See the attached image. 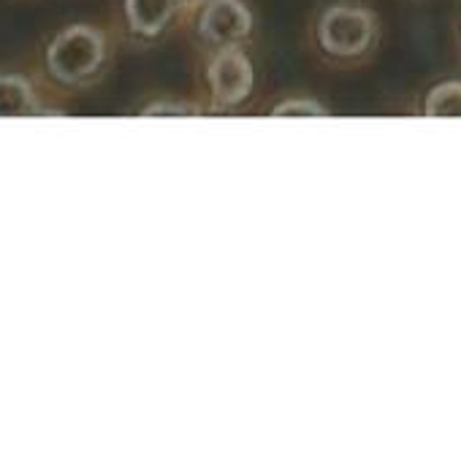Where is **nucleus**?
<instances>
[{
	"instance_id": "2",
	"label": "nucleus",
	"mask_w": 461,
	"mask_h": 463,
	"mask_svg": "<svg viewBox=\"0 0 461 463\" xmlns=\"http://www.w3.org/2000/svg\"><path fill=\"white\" fill-rule=\"evenodd\" d=\"M57 114H62V109L30 68L0 71V119H33Z\"/></svg>"
},
{
	"instance_id": "10",
	"label": "nucleus",
	"mask_w": 461,
	"mask_h": 463,
	"mask_svg": "<svg viewBox=\"0 0 461 463\" xmlns=\"http://www.w3.org/2000/svg\"><path fill=\"white\" fill-rule=\"evenodd\" d=\"M185 3H196V0H185Z\"/></svg>"
},
{
	"instance_id": "4",
	"label": "nucleus",
	"mask_w": 461,
	"mask_h": 463,
	"mask_svg": "<svg viewBox=\"0 0 461 463\" xmlns=\"http://www.w3.org/2000/svg\"><path fill=\"white\" fill-rule=\"evenodd\" d=\"M209 81H212L217 103L234 106L250 92L253 68H250V62H247V57L242 52L228 49V52H220L215 57V62L209 68Z\"/></svg>"
},
{
	"instance_id": "1",
	"label": "nucleus",
	"mask_w": 461,
	"mask_h": 463,
	"mask_svg": "<svg viewBox=\"0 0 461 463\" xmlns=\"http://www.w3.org/2000/svg\"><path fill=\"white\" fill-rule=\"evenodd\" d=\"M109 65L106 33L90 22H71L49 35L33 52L30 71L38 81L57 95H76L101 81Z\"/></svg>"
},
{
	"instance_id": "7",
	"label": "nucleus",
	"mask_w": 461,
	"mask_h": 463,
	"mask_svg": "<svg viewBox=\"0 0 461 463\" xmlns=\"http://www.w3.org/2000/svg\"><path fill=\"white\" fill-rule=\"evenodd\" d=\"M427 114L429 117H461V84H440L437 90H432L429 103H427Z\"/></svg>"
},
{
	"instance_id": "6",
	"label": "nucleus",
	"mask_w": 461,
	"mask_h": 463,
	"mask_svg": "<svg viewBox=\"0 0 461 463\" xmlns=\"http://www.w3.org/2000/svg\"><path fill=\"white\" fill-rule=\"evenodd\" d=\"M177 11V0H122L125 30L136 38H155L166 30Z\"/></svg>"
},
{
	"instance_id": "8",
	"label": "nucleus",
	"mask_w": 461,
	"mask_h": 463,
	"mask_svg": "<svg viewBox=\"0 0 461 463\" xmlns=\"http://www.w3.org/2000/svg\"><path fill=\"white\" fill-rule=\"evenodd\" d=\"M274 114H277V117H307V114L321 117V114H323V109H321L318 103H310V100H293V103H283V106H277V109H274Z\"/></svg>"
},
{
	"instance_id": "3",
	"label": "nucleus",
	"mask_w": 461,
	"mask_h": 463,
	"mask_svg": "<svg viewBox=\"0 0 461 463\" xmlns=\"http://www.w3.org/2000/svg\"><path fill=\"white\" fill-rule=\"evenodd\" d=\"M372 41V19L359 8H331L321 19V43L334 54H359Z\"/></svg>"
},
{
	"instance_id": "9",
	"label": "nucleus",
	"mask_w": 461,
	"mask_h": 463,
	"mask_svg": "<svg viewBox=\"0 0 461 463\" xmlns=\"http://www.w3.org/2000/svg\"><path fill=\"white\" fill-rule=\"evenodd\" d=\"M141 114H147V117H163V114L179 117V114H185V117H190V114H198V109L185 106V103H152V106H147Z\"/></svg>"
},
{
	"instance_id": "5",
	"label": "nucleus",
	"mask_w": 461,
	"mask_h": 463,
	"mask_svg": "<svg viewBox=\"0 0 461 463\" xmlns=\"http://www.w3.org/2000/svg\"><path fill=\"white\" fill-rule=\"evenodd\" d=\"M247 30H250V14L239 0H212L201 16V35L217 46L245 38Z\"/></svg>"
}]
</instances>
